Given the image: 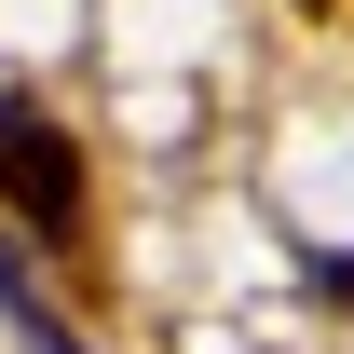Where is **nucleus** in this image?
Returning a JSON list of instances; mask_svg holds the SVG:
<instances>
[{"label": "nucleus", "mask_w": 354, "mask_h": 354, "mask_svg": "<svg viewBox=\"0 0 354 354\" xmlns=\"http://www.w3.org/2000/svg\"><path fill=\"white\" fill-rule=\"evenodd\" d=\"M0 191L28 232H82V150L41 123V109H0Z\"/></svg>", "instance_id": "obj_1"}]
</instances>
